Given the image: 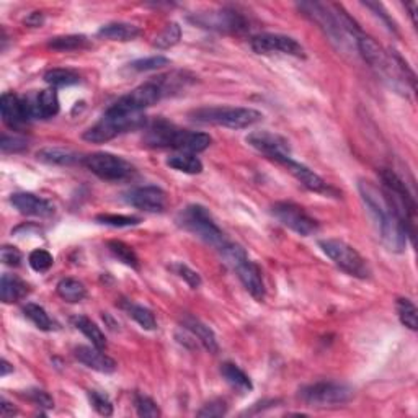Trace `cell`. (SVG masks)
Returning <instances> with one entry per match:
<instances>
[{
	"instance_id": "ac0fdd59",
	"label": "cell",
	"mask_w": 418,
	"mask_h": 418,
	"mask_svg": "<svg viewBox=\"0 0 418 418\" xmlns=\"http://www.w3.org/2000/svg\"><path fill=\"white\" fill-rule=\"evenodd\" d=\"M278 163L285 165L286 169L290 170L291 174L294 175L302 185L306 186L307 190L315 191V193H329V191H330V186L325 184L324 179H320V177L317 175L315 172H312L309 167L304 165V163L296 162L291 156L281 158V161Z\"/></svg>"
},
{
	"instance_id": "7c38bea8",
	"label": "cell",
	"mask_w": 418,
	"mask_h": 418,
	"mask_svg": "<svg viewBox=\"0 0 418 418\" xmlns=\"http://www.w3.org/2000/svg\"><path fill=\"white\" fill-rule=\"evenodd\" d=\"M250 46H252V50L257 54H275V52H281V54L288 56L304 57V47L294 38L286 35H273V33L258 35L252 38Z\"/></svg>"
},
{
	"instance_id": "bcb514c9",
	"label": "cell",
	"mask_w": 418,
	"mask_h": 418,
	"mask_svg": "<svg viewBox=\"0 0 418 418\" xmlns=\"http://www.w3.org/2000/svg\"><path fill=\"white\" fill-rule=\"evenodd\" d=\"M364 6H366L368 8H373V10H374V12H376V15H378V17H379V15H381V18H382V20L387 23V27H389V28H391V30H392V31H397V27H396V23H394V22L391 20V17H389V15H387V12H384V7L381 6V3H373V2H366V3H364Z\"/></svg>"
},
{
	"instance_id": "d6a6232c",
	"label": "cell",
	"mask_w": 418,
	"mask_h": 418,
	"mask_svg": "<svg viewBox=\"0 0 418 418\" xmlns=\"http://www.w3.org/2000/svg\"><path fill=\"white\" fill-rule=\"evenodd\" d=\"M47 46L54 51H77L84 50L89 46V40L82 35H67V36H56L47 43Z\"/></svg>"
},
{
	"instance_id": "3957f363",
	"label": "cell",
	"mask_w": 418,
	"mask_h": 418,
	"mask_svg": "<svg viewBox=\"0 0 418 418\" xmlns=\"http://www.w3.org/2000/svg\"><path fill=\"white\" fill-rule=\"evenodd\" d=\"M142 124H146V117H142V113L121 112L112 105L105 112L102 119L97 124H94L92 128H89L82 137L89 142L103 144L112 141L119 134L142 126Z\"/></svg>"
},
{
	"instance_id": "f907efd6",
	"label": "cell",
	"mask_w": 418,
	"mask_h": 418,
	"mask_svg": "<svg viewBox=\"0 0 418 418\" xmlns=\"http://www.w3.org/2000/svg\"><path fill=\"white\" fill-rule=\"evenodd\" d=\"M10 371H13V366H10V363H8L7 359H3L2 361V378H6Z\"/></svg>"
},
{
	"instance_id": "484cf974",
	"label": "cell",
	"mask_w": 418,
	"mask_h": 418,
	"mask_svg": "<svg viewBox=\"0 0 418 418\" xmlns=\"http://www.w3.org/2000/svg\"><path fill=\"white\" fill-rule=\"evenodd\" d=\"M36 158L40 162L50 163V165H72L79 161V156L69 149L61 147H45L38 151Z\"/></svg>"
},
{
	"instance_id": "7bdbcfd3",
	"label": "cell",
	"mask_w": 418,
	"mask_h": 418,
	"mask_svg": "<svg viewBox=\"0 0 418 418\" xmlns=\"http://www.w3.org/2000/svg\"><path fill=\"white\" fill-rule=\"evenodd\" d=\"M227 413V405H225L224 401L221 398H216V401H211L209 403L201 408L198 412V417H206V418H213V417H223Z\"/></svg>"
},
{
	"instance_id": "ffe728a7",
	"label": "cell",
	"mask_w": 418,
	"mask_h": 418,
	"mask_svg": "<svg viewBox=\"0 0 418 418\" xmlns=\"http://www.w3.org/2000/svg\"><path fill=\"white\" fill-rule=\"evenodd\" d=\"M0 112H2V119L8 128L18 129L23 124L28 123V117L23 107L22 97L15 94H3L0 98Z\"/></svg>"
},
{
	"instance_id": "ba28073f",
	"label": "cell",
	"mask_w": 418,
	"mask_h": 418,
	"mask_svg": "<svg viewBox=\"0 0 418 418\" xmlns=\"http://www.w3.org/2000/svg\"><path fill=\"white\" fill-rule=\"evenodd\" d=\"M84 163L94 175L107 181L128 180L136 174V169L128 161L108 152L90 154L84 158Z\"/></svg>"
},
{
	"instance_id": "f35d334b",
	"label": "cell",
	"mask_w": 418,
	"mask_h": 418,
	"mask_svg": "<svg viewBox=\"0 0 418 418\" xmlns=\"http://www.w3.org/2000/svg\"><path fill=\"white\" fill-rule=\"evenodd\" d=\"M170 270L174 271L175 275H179L181 280H185L186 283H188V286L191 288V290H198V288L201 286V276L195 270H191L188 265H185V263H181V262L172 263Z\"/></svg>"
},
{
	"instance_id": "5b68a950",
	"label": "cell",
	"mask_w": 418,
	"mask_h": 418,
	"mask_svg": "<svg viewBox=\"0 0 418 418\" xmlns=\"http://www.w3.org/2000/svg\"><path fill=\"white\" fill-rule=\"evenodd\" d=\"M177 223H179L181 227L188 230V232L195 234L196 237H200L201 240H204L206 244L213 245L218 250H221L225 245L229 244V240L225 239V235L216 221L213 219V216L204 206L201 204H190L181 211L177 218Z\"/></svg>"
},
{
	"instance_id": "4fadbf2b",
	"label": "cell",
	"mask_w": 418,
	"mask_h": 418,
	"mask_svg": "<svg viewBox=\"0 0 418 418\" xmlns=\"http://www.w3.org/2000/svg\"><path fill=\"white\" fill-rule=\"evenodd\" d=\"M247 142L263 156H267L271 161L280 162L281 158L291 156V147L288 139L280 134L270 131H255L250 133L247 136Z\"/></svg>"
},
{
	"instance_id": "60d3db41",
	"label": "cell",
	"mask_w": 418,
	"mask_h": 418,
	"mask_svg": "<svg viewBox=\"0 0 418 418\" xmlns=\"http://www.w3.org/2000/svg\"><path fill=\"white\" fill-rule=\"evenodd\" d=\"M89 398H90V403H92V407L100 413V415H103V417L113 415V403L108 398V396H105L103 392L90 391Z\"/></svg>"
},
{
	"instance_id": "74e56055",
	"label": "cell",
	"mask_w": 418,
	"mask_h": 418,
	"mask_svg": "<svg viewBox=\"0 0 418 418\" xmlns=\"http://www.w3.org/2000/svg\"><path fill=\"white\" fill-rule=\"evenodd\" d=\"M172 62L169 57L163 56H152V57H144V59H137L131 64V69L137 72H149V70H157L163 69V67L170 66Z\"/></svg>"
},
{
	"instance_id": "8992f818",
	"label": "cell",
	"mask_w": 418,
	"mask_h": 418,
	"mask_svg": "<svg viewBox=\"0 0 418 418\" xmlns=\"http://www.w3.org/2000/svg\"><path fill=\"white\" fill-rule=\"evenodd\" d=\"M319 247L331 262L337 265L340 270H343L348 275L354 278H364L369 276V267L364 258L354 250L352 245L338 239H325L320 240Z\"/></svg>"
},
{
	"instance_id": "44dd1931",
	"label": "cell",
	"mask_w": 418,
	"mask_h": 418,
	"mask_svg": "<svg viewBox=\"0 0 418 418\" xmlns=\"http://www.w3.org/2000/svg\"><path fill=\"white\" fill-rule=\"evenodd\" d=\"M181 324H184V329L188 330L209 353H218V340H216V335L214 331L211 330V327H208L204 322H201L193 315H185L184 319H181Z\"/></svg>"
},
{
	"instance_id": "5bb4252c",
	"label": "cell",
	"mask_w": 418,
	"mask_h": 418,
	"mask_svg": "<svg viewBox=\"0 0 418 418\" xmlns=\"http://www.w3.org/2000/svg\"><path fill=\"white\" fill-rule=\"evenodd\" d=\"M28 121L31 119H47L59 113V98L54 89H46L30 97H22Z\"/></svg>"
},
{
	"instance_id": "ab89813d",
	"label": "cell",
	"mask_w": 418,
	"mask_h": 418,
	"mask_svg": "<svg viewBox=\"0 0 418 418\" xmlns=\"http://www.w3.org/2000/svg\"><path fill=\"white\" fill-rule=\"evenodd\" d=\"M134 403H136V410L139 417H144V418L161 417V410H158L157 403L154 402L151 397L137 394L136 398H134Z\"/></svg>"
},
{
	"instance_id": "52a82bcc",
	"label": "cell",
	"mask_w": 418,
	"mask_h": 418,
	"mask_svg": "<svg viewBox=\"0 0 418 418\" xmlns=\"http://www.w3.org/2000/svg\"><path fill=\"white\" fill-rule=\"evenodd\" d=\"M354 396L353 387L335 381H322L301 389L299 397L311 407H338Z\"/></svg>"
},
{
	"instance_id": "8d00e7d4",
	"label": "cell",
	"mask_w": 418,
	"mask_h": 418,
	"mask_svg": "<svg viewBox=\"0 0 418 418\" xmlns=\"http://www.w3.org/2000/svg\"><path fill=\"white\" fill-rule=\"evenodd\" d=\"M28 263H30V267L35 271L45 273L52 267L54 258H52L51 253L46 252V250L36 248V250H33V252L30 253V257H28Z\"/></svg>"
},
{
	"instance_id": "603a6c76",
	"label": "cell",
	"mask_w": 418,
	"mask_h": 418,
	"mask_svg": "<svg viewBox=\"0 0 418 418\" xmlns=\"http://www.w3.org/2000/svg\"><path fill=\"white\" fill-rule=\"evenodd\" d=\"M139 35H141L139 27L124 22L108 23V25H105L98 30L100 38H105V40H112V41H133L136 40Z\"/></svg>"
},
{
	"instance_id": "8fae6325",
	"label": "cell",
	"mask_w": 418,
	"mask_h": 418,
	"mask_svg": "<svg viewBox=\"0 0 418 418\" xmlns=\"http://www.w3.org/2000/svg\"><path fill=\"white\" fill-rule=\"evenodd\" d=\"M163 98V94L158 84L154 79L147 80L146 84L139 85L129 92L128 95H124L118 100L117 103H113L114 108L121 110V112H128V113H142L144 110L149 107H154L157 102H161Z\"/></svg>"
},
{
	"instance_id": "c3c4849f",
	"label": "cell",
	"mask_w": 418,
	"mask_h": 418,
	"mask_svg": "<svg viewBox=\"0 0 418 418\" xmlns=\"http://www.w3.org/2000/svg\"><path fill=\"white\" fill-rule=\"evenodd\" d=\"M17 413V408L12 405L10 402L7 401V398L2 397V401H0V415L2 417H12Z\"/></svg>"
},
{
	"instance_id": "30bf717a",
	"label": "cell",
	"mask_w": 418,
	"mask_h": 418,
	"mask_svg": "<svg viewBox=\"0 0 418 418\" xmlns=\"http://www.w3.org/2000/svg\"><path fill=\"white\" fill-rule=\"evenodd\" d=\"M271 211L283 225H286L288 229L294 230L299 235H304V237H309L319 230V223L311 214H307L304 208L294 203L283 201V203L273 204Z\"/></svg>"
},
{
	"instance_id": "7a4b0ae2",
	"label": "cell",
	"mask_w": 418,
	"mask_h": 418,
	"mask_svg": "<svg viewBox=\"0 0 418 418\" xmlns=\"http://www.w3.org/2000/svg\"><path fill=\"white\" fill-rule=\"evenodd\" d=\"M144 144L157 149H174V151L198 154L213 144V137L206 133L180 129L165 119H157L149 124L144 134Z\"/></svg>"
},
{
	"instance_id": "4dcf8cb0",
	"label": "cell",
	"mask_w": 418,
	"mask_h": 418,
	"mask_svg": "<svg viewBox=\"0 0 418 418\" xmlns=\"http://www.w3.org/2000/svg\"><path fill=\"white\" fill-rule=\"evenodd\" d=\"M46 84H50L51 87H69V85H75L80 82V75L75 70L70 69H51L45 74Z\"/></svg>"
},
{
	"instance_id": "d4e9b609",
	"label": "cell",
	"mask_w": 418,
	"mask_h": 418,
	"mask_svg": "<svg viewBox=\"0 0 418 418\" xmlns=\"http://www.w3.org/2000/svg\"><path fill=\"white\" fill-rule=\"evenodd\" d=\"M221 374H223L225 382H227L230 387H234L235 391L248 392L253 389V384L250 381V378L237 366V364L224 363L223 366H221Z\"/></svg>"
},
{
	"instance_id": "836d02e7",
	"label": "cell",
	"mask_w": 418,
	"mask_h": 418,
	"mask_svg": "<svg viewBox=\"0 0 418 418\" xmlns=\"http://www.w3.org/2000/svg\"><path fill=\"white\" fill-rule=\"evenodd\" d=\"M181 38V28L179 23H169L165 25V28L158 33L154 40V46L158 47V50H169V47H174L175 45H179Z\"/></svg>"
},
{
	"instance_id": "e0dca14e",
	"label": "cell",
	"mask_w": 418,
	"mask_h": 418,
	"mask_svg": "<svg viewBox=\"0 0 418 418\" xmlns=\"http://www.w3.org/2000/svg\"><path fill=\"white\" fill-rule=\"evenodd\" d=\"M10 203L18 213L25 216H38V218H50L54 214V206L50 201L33 193H15L12 195Z\"/></svg>"
},
{
	"instance_id": "681fc988",
	"label": "cell",
	"mask_w": 418,
	"mask_h": 418,
	"mask_svg": "<svg viewBox=\"0 0 418 418\" xmlns=\"http://www.w3.org/2000/svg\"><path fill=\"white\" fill-rule=\"evenodd\" d=\"M408 10H410V17H412V22H413V25H417V20H415V13H417V7H418V3L417 2H410V3H407L405 6Z\"/></svg>"
},
{
	"instance_id": "d590c367",
	"label": "cell",
	"mask_w": 418,
	"mask_h": 418,
	"mask_svg": "<svg viewBox=\"0 0 418 418\" xmlns=\"http://www.w3.org/2000/svg\"><path fill=\"white\" fill-rule=\"evenodd\" d=\"M95 221L98 224L110 225V227H133V225L141 224V219L136 216L126 214H98Z\"/></svg>"
},
{
	"instance_id": "9c48e42d",
	"label": "cell",
	"mask_w": 418,
	"mask_h": 418,
	"mask_svg": "<svg viewBox=\"0 0 418 418\" xmlns=\"http://www.w3.org/2000/svg\"><path fill=\"white\" fill-rule=\"evenodd\" d=\"M190 20L201 28L219 33H232V35L235 33V35H239V33L248 30L247 18L242 13L230 10V8L195 13Z\"/></svg>"
},
{
	"instance_id": "ee69618b",
	"label": "cell",
	"mask_w": 418,
	"mask_h": 418,
	"mask_svg": "<svg viewBox=\"0 0 418 418\" xmlns=\"http://www.w3.org/2000/svg\"><path fill=\"white\" fill-rule=\"evenodd\" d=\"M27 397L35 403L38 407H45V408H52L54 407V401L50 394L45 391H40V389H33V391L27 392Z\"/></svg>"
},
{
	"instance_id": "e575fe53",
	"label": "cell",
	"mask_w": 418,
	"mask_h": 418,
	"mask_svg": "<svg viewBox=\"0 0 418 418\" xmlns=\"http://www.w3.org/2000/svg\"><path fill=\"white\" fill-rule=\"evenodd\" d=\"M397 315L401 319L402 325H405L407 329L417 330L418 329V320H417V307L410 299L407 297H401L397 299Z\"/></svg>"
},
{
	"instance_id": "b9f144b4",
	"label": "cell",
	"mask_w": 418,
	"mask_h": 418,
	"mask_svg": "<svg viewBox=\"0 0 418 418\" xmlns=\"http://www.w3.org/2000/svg\"><path fill=\"white\" fill-rule=\"evenodd\" d=\"M0 147L6 154H18L23 152L28 147V141L25 137L20 136H8V134H3L2 141H0Z\"/></svg>"
},
{
	"instance_id": "f546056e",
	"label": "cell",
	"mask_w": 418,
	"mask_h": 418,
	"mask_svg": "<svg viewBox=\"0 0 418 418\" xmlns=\"http://www.w3.org/2000/svg\"><path fill=\"white\" fill-rule=\"evenodd\" d=\"M108 250L114 258H118L126 267L133 268V270H139V258L133 247H129L128 244L121 242V240H110Z\"/></svg>"
},
{
	"instance_id": "f1b7e54d",
	"label": "cell",
	"mask_w": 418,
	"mask_h": 418,
	"mask_svg": "<svg viewBox=\"0 0 418 418\" xmlns=\"http://www.w3.org/2000/svg\"><path fill=\"white\" fill-rule=\"evenodd\" d=\"M121 309L126 312L131 319L136 320L137 324L142 327V329H146V330L157 329L156 315H154V312L151 309H147V307L134 304V302H131V301H124V302H121Z\"/></svg>"
},
{
	"instance_id": "7402d4cb",
	"label": "cell",
	"mask_w": 418,
	"mask_h": 418,
	"mask_svg": "<svg viewBox=\"0 0 418 418\" xmlns=\"http://www.w3.org/2000/svg\"><path fill=\"white\" fill-rule=\"evenodd\" d=\"M0 291H2L3 302H6V304H13V302L25 299L28 292H30V286H28L22 278L6 273V275L2 276V281H0Z\"/></svg>"
},
{
	"instance_id": "9a60e30c",
	"label": "cell",
	"mask_w": 418,
	"mask_h": 418,
	"mask_svg": "<svg viewBox=\"0 0 418 418\" xmlns=\"http://www.w3.org/2000/svg\"><path fill=\"white\" fill-rule=\"evenodd\" d=\"M124 201L147 213H162L167 206V195L158 186H139L124 193Z\"/></svg>"
},
{
	"instance_id": "1f68e13d",
	"label": "cell",
	"mask_w": 418,
	"mask_h": 418,
	"mask_svg": "<svg viewBox=\"0 0 418 418\" xmlns=\"http://www.w3.org/2000/svg\"><path fill=\"white\" fill-rule=\"evenodd\" d=\"M23 314H25V317H28V319H30L40 330L50 331L54 329V322H52L51 317L47 315L45 307L38 306L35 302H28V304L23 307Z\"/></svg>"
},
{
	"instance_id": "4316f807",
	"label": "cell",
	"mask_w": 418,
	"mask_h": 418,
	"mask_svg": "<svg viewBox=\"0 0 418 418\" xmlns=\"http://www.w3.org/2000/svg\"><path fill=\"white\" fill-rule=\"evenodd\" d=\"M167 165H169L170 169L184 172V174L188 175H198L203 172V162H201L195 154H175V156H170L167 158Z\"/></svg>"
},
{
	"instance_id": "2e32d148",
	"label": "cell",
	"mask_w": 418,
	"mask_h": 418,
	"mask_svg": "<svg viewBox=\"0 0 418 418\" xmlns=\"http://www.w3.org/2000/svg\"><path fill=\"white\" fill-rule=\"evenodd\" d=\"M232 268L235 273H237L239 280L242 281L244 288L250 292V296H252L253 299H257L258 302L265 299L267 288L265 283H263L260 267H258L255 262L248 260V257H244L240 258L239 262H235Z\"/></svg>"
},
{
	"instance_id": "d6986e66",
	"label": "cell",
	"mask_w": 418,
	"mask_h": 418,
	"mask_svg": "<svg viewBox=\"0 0 418 418\" xmlns=\"http://www.w3.org/2000/svg\"><path fill=\"white\" fill-rule=\"evenodd\" d=\"M75 358L79 359L82 364H85V366L94 369V371L98 373H114L117 371L118 364L114 361L113 358H110L108 354L103 353V350H100L97 347H77L74 350Z\"/></svg>"
},
{
	"instance_id": "83f0119b",
	"label": "cell",
	"mask_w": 418,
	"mask_h": 418,
	"mask_svg": "<svg viewBox=\"0 0 418 418\" xmlns=\"http://www.w3.org/2000/svg\"><path fill=\"white\" fill-rule=\"evenodd\" d=\"M56 290L61 299L70 302V304H77V302L84 301L85 296H87L85 286L82 285L79 280H74V278H64V280H61L57 283Z\"/></svg>"
},
{
	"instance_id": "277c9868",
	"label": "cell",
	"mask_w": 418,
	"mask_h": 418,
	"mask_svg": "<svg viewBox=\"0 0 418 418\" xmlns=\"http://www.w3.org/2000/svg\"><path fill=\"white\" fill-rule=\"evenodd\" d=\"M190 117L196 123L214 124L229 129H245L260 123L263 114L253 108L242 107H206L198 108L190 113Z\"/></svg>"
},
{
	"instance_id": "f6af8a7d",
	"label": "cell",
	"mask_w": 418,
	"mask_h": 418,
	"mask_svg": "<svg viewBox=\"0 0 418 418\" xmlns=\"http://www.w3.org/2000/svg\"><path fill=\"white\" fill-rule=\"evenodd\" d=\"M2 262L6 263L7 267H20L22 252L15 247L6 245V247L2 248Z\"/></svg>"
},
{
	"instance_id": "cb8c5ba5",
	"label": "cell",
	"mask_w": 418,
	"mask_h": 418,
	"mask_svg": "<svg viewBox=\"0 0 418 418\" xmlns=\"http://www.w3.org/2000/svg\"><path fill=\"white\" fill-rule=\"evenodd\" d=\"M72 324L77 330H80L82 334L87 337L90 342H92L94 347H97L100 350H107L108 343H107V337H105V334L102 330H100V327L89 319V317L85 315H75L72 317Z\"/></svg>"
},
{
	"instance_id": "7dc6e473",
	"label": "cell",
	"mask_w": 418,
	"mask_h": 418,
	"mask_svg": "<svg viewBox=\"0 0 418 418\" xmlns=\"http://www.w3.org/2000/svg\"><path fill=\"white\" fill-rule=\"evenodd\" d=\"M45 23V15L41 12H33L25 18V25L31 27V28H38Z\"/></svg>"
},
{
	"instance_id": "6da1fadb",
	"label": "cell",
	"mask_w": 418,
	"mask_h": 418,
	"mask_svg": "<svg viewBox=\"0 0 418 418\" xmlns=\"http://www.w3.org/2000/svg\"><path fill=\"white\" fill-rule=\"evenodd\" d=\"M358 188L369 214L373 216L374 223L378 225L379 235H381L384 245L391 252H403L407 245V229L396 211H394L391 203L387 201L384 191L374 186L371 181L364 180L359 181Z\"/></svg>"
}]
</instances>
